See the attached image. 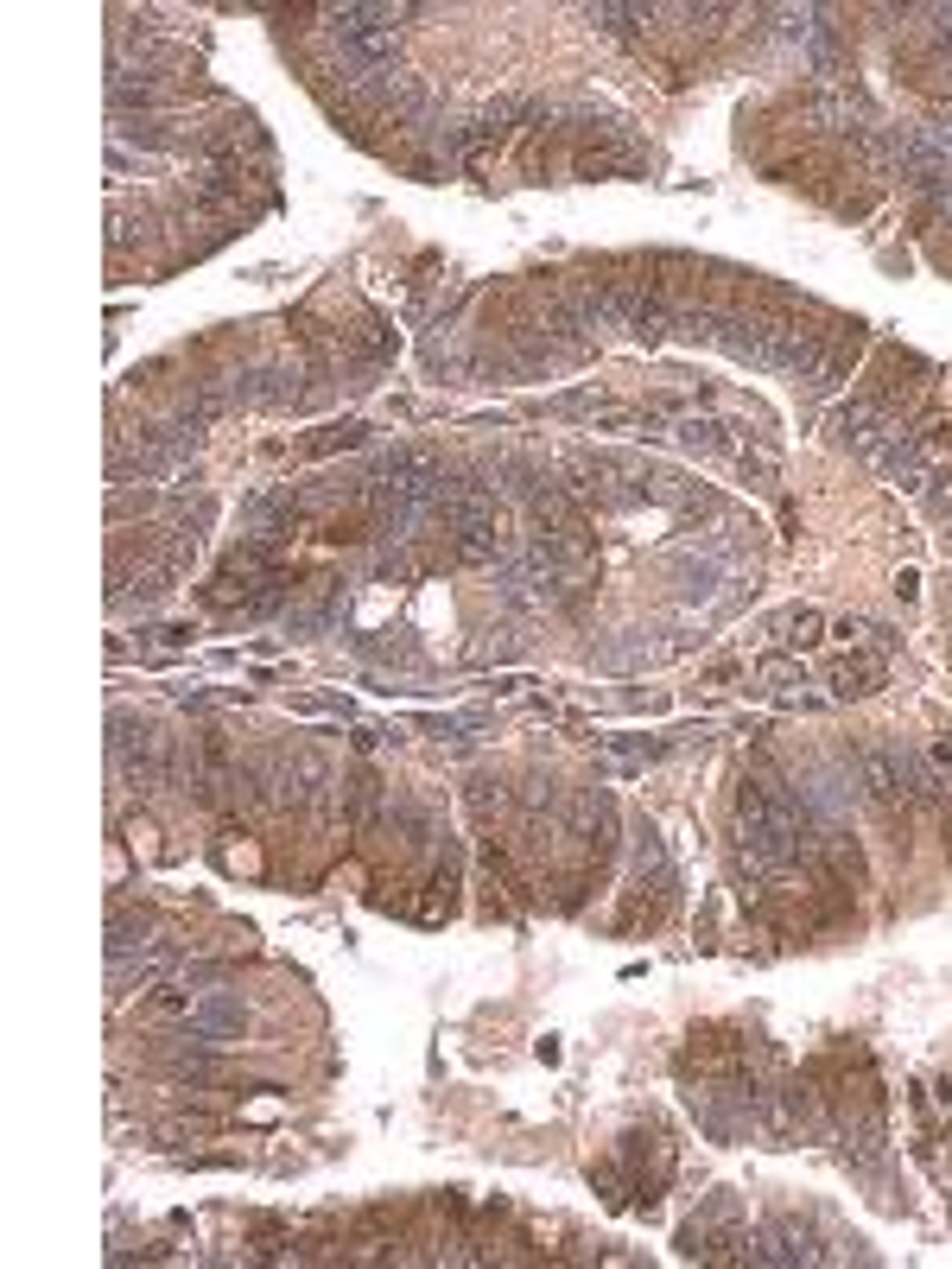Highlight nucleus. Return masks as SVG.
I'll return each instance as SVG.
<instances>
[{
	"instance_id": "nucleus-6",
	"label": "nucleus",
	"mask_w": 952,
	"mask_h": 1269,
	"mask_svg": "<svg viewBox=\"0 0 952 1269\" xmlns=\"http://www.w3.org/2000/svg\"><path fill=\"white\" fill-rule=\"evenodd\" d=\"M820 629H825L820 609H788V616H781V641H788V648H813Z\"/></svg>"
},
{
	"instance_id": "nucleus-5",
	"label": "nucleus",
	"mask_w": 952,
	"mask_h": 1269,
	"mask_svg": "<svg viewBox=\"0 0 952 1269\" xmlns=\"http://www.w3.org/2000/svg\"><path fill=\"white\" fill-rule=\"evenodd\" d=\"M756 680L769 685V692H794V685H806V660H794V654H769L762 667H756Z\"/></svg>"
},
{
	"instance_id": "nucleus-7",
	"label": "nucleus",
	"mask_w": 952,
	"mask_h": 1269,
	"mask_svg": "<svg viewBox=\"0 0 952 1269\" xmlns=\"http://www.w3.org/2000/svg\"><path fill=\"white\" fill-rule=\"evenodd\" d=\"M737 673H744L737 660H718V667H705V685H724V680H737Z\"/></svg>"
},
{
	"instance_id": "nucleus-4",
	"label": "nucleus",
	"mask_w": 952,
	"mask_h": 1269,
	"mask_svg": "<svg viewBox=\"0 0 952 1269\" xmlns=\"http://www.w3.org/2000/svg\"><path fill=\"white\" fill-rule=\"evenodd\" d=\"M216 863H223L229 876H260V870H267V857H260L255 838H242V844H235V832H223V844H216Z\"/></svg>"
},
{
	"instance_id": "nucleus-3",
	"label": "nucleus",
	"mask_w": 952,
	"mask_h": 1269,
	"mask_svg": "<svg viewBox=\"0 0 952 1269\" xmlns=\"http://www.w3.org/2000/svg\"><path fill=\"white\" fill-rule=\"evenodd\" d=\"M362 438H368V426L362 419H343V426H324L306 438V457H331V451H356Z\"/></svg>"
},
{
	"instance_id": "nucleus-1",
	"label": "nucleus",
	"mask_w": 952,
	"mask_h": 1269,
	"mask_svg": "<svg viewBox=\"0 0 952 1269\" xmlns=\"http://www.w3.org/2000/svg\"><path fill=\"white\" fill-rule=\"evenodd\" d=\"M825 685H832V699H870L876 685H883V660L876 654H845L825 667Z\"/></svg>"
},
{
	"instance_id": "nucleus-2",
	"label": "nucleus",
	"mask_w": 952,
	"mask_h": 1269,
	"mask_svg": "<svg viewBox=\"0 0 952 1269\" xmlns=\"http://www.w3.org/2000/svg\"><path fill=\"white\" fill-rule=\"evenodd\" d=\"M463 807H470V819H477V825H495V819L509 812V787L490 781V775H477V781L463 787Z\"/></svg>"
}]
</instances>
